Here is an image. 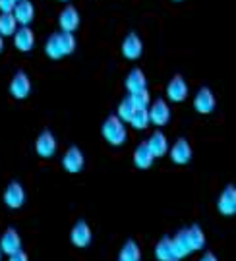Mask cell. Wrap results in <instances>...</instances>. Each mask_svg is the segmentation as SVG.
<instances>
[{"label": "cell", "instance_id": "obj_11", "mask_svg": "<svg viewBox=\"0 0 236 261\" xmlns=\"http://www.w3.org/2000/svg\"><path fill=\"white\" fill-rule=\"evenodd\" d=\"M169 153L172 163H176V165H188L190 161H192V155H194L192 145H190V141L186 138H178V140L174 141L172 147L169 149Z\"/></svg>", "mask_w": 236, "mask_h": 261}, {"label": "cell", "instance_id": "obj_14", "mask_svg": "<svg viewBox=\"0 0 236 261\" xmlns=\"http://www.w3.org/2000/svg\"><path fill=\"white\" fill-rule=\"evenodd\" d=\"M217 209L219 213L225 215V217H232L236 213V188L232 184H228L221 192V196L217 199Z\"/></svg>", "mask_w": 236, "mask_h": 261}, {"label": "cell", "instance_id": "obj_19", "mask_svg": "<svg viewBox=\"0 0 236 261\" xmlns=\"http://www.w3.org/2000/svg\"><path fill=\"white\" fill-rule=\"evenodd\" d=\"M145 143H147V147H149V151H151V155L155 159L165 157L169 153V140H167V136L161 130L153 132V136Z\"/></svg>", "mask_w": 236, "mask_h": 261}, {"label": "cell", "instance_id": "obj_30", "mask_svg": "<svg viewBox=\"0 0 236 261\" xmlns=\"http://www.w3.org/2000/svg\"><path fill=\"white\" fill-rule=\"evenodd\" d=\"M16 6V0H0V12L2 14H12Z\"/></svg>", "mask_w": 236, "mask_h": 261}, {"label": "cell", "instance_id": "obj_33", "mask_svg": "<svg viewBox=\"0 0 236 261\" xmlns=\"http://www.w3.org/2000/svg\"><path fill=\"white\" fill-rule=\"evenodd\" d=\"M2 50H4V37L0 35V53H2Z\"/></svg>", "mask_w": 236, "mask_h": 261}, {"label": "cell", "instance_id": "obj_18", "mask_svg": "<svg viewBox=\"0 0 236 261\" xmlns=\"http://www.w3.org/2000/svg\"><path fill=\"white\" fill-rule=\"evenodd\" d=\"M124 85H126V89H128V95L143 91V89L147 87V77H145L142 68H132L130 74L126 75V80H124Z\"/></svg>", "mask_w": 236, "mask_h": 261}, {"label": "cell", "instance_id": "obj_35", "mask_svg": "<svg viewBox=\"0 0 236 261\" xmlns=\"http://www.w3.org/2000/svg\"><path fill=\"white\" fill-rule=\"evenodd\" d=\"M172 2H182V0H172Z\"/></svg>", "mask_w": 236, "mask_h": 261}, {"label": "cell", "instance_id": "obj_2", "mask_svg": "<svg viewBox=\"0 0 236 261\" xmlns=\"http://www.w3.org/2000/svg\"><path fill=\"white\" fill-rule=\"evenodd\" d=\"M147 116H149V124L163 128V126H167V124L170 122L172 112H170L169 103L159 97V99H155V101L147 107Z\"/></svg>", "mask_w": 236, "mask_h": 261}, {"label": "cell", "instance_id": "obj_28", "mask_svg": "<svg viewBox=\"0 0 236 261\" xmlns=\"http://www.w3.org/2000/svg\"><path fill=\"white\" fill-rule=\"evenodd\" d=\"M130 97V101L132 105L136 107V111H142V109H147L149 105H151V95L147 89H143V91H138V93H132L128 95Z\"/></svg>", "mask_w": 236, "mask_h": 261}, {"label": "cell", "instance_id": "obj_4", "mask_svg": "<svg viewBox=\"0 0 236 261\" xmlns=\"http://www.w3.org/2000/svg\"><path fill=\"white\" fill-rule=\"evenodd\" d=\"M93 240V232H91V226L87 224V221L80 219L74 223L72 230H70V242L76 248H87Z\"/></svg>", "mask_w": 236, "mask_h": 261}, {"label": "cell", "instance_id": "obj_26", "mask_svg": "<svg viewBox=\"0 0 236 261\" xmlns=\"http://www.w3.org/2000/svg\"><path fill=\"white\" fill-rule=\"evenodd\" d=\"M134 112H136V107L132 105L130 97H124L122 101L118 103V109H116V118H118V120H122L124 124H126V122L132 120Z\"/></svg>", "mask_w": 236, "mask_h": 261}, {"label": "cell", "instance_id": "obj_22", "mask_svg": "<svg viewBox=\"0 0 236 261\" xmlns=\"http://www.w3.org/2000/svg\"><path fill=\"white\" fill-rule=\"evenodd\" d=\"M118 261H142V248L136 240H128L118 253Z\"/></svg>", "mask_w": 236, "mask_h": 261}, {"label": "cell", "instance_id": "obj_8", "mask_svg": "<svg viewBox=\"0 0 236 261\" xmlns=\"http://www.w3.org/2000/svg\"><path fill=\"white\" fill-rule=\"evenodd\" d=\"M80 23H82V16H80L76 6H72V4H68L66 8L60 12V16H58V28H60V31H64V33H74V31H77Z\"/></svg>", "mask_w": 236, "mask_h": 261}, {"label": "cell", "instance_id": "obj_38", "mask_svg": "<svg viewBox=\"0 0 236 261\" xmlns=\"http://www.w3.org/2000/svg\"><path fill=\"white\" fill-rule=\"evenodd\" d=\"M16 2H18V0H16Z\"/></svg>", "mask_w": 236, "mask_h": 261}, {"label": "cell", "instance_id": "obj_34", "mask_svg": "<svg viewBox=\"0 0 236 261\" xmlns=\"http://www.w3.org/2000/svg\"><path fill=\"white\" fill-rule=\"evenodd\" d=\"M2 255H4V253H2V252H0V261H2Z\"/></svg>", "mask_w": 236, "mask_h": 261}, {"label": "cell", "instance_id": "obj_31", "mask_svg": "<svg viewBox=\"0 0 236 261\" xmlns=\"http://www.w3.org/2000/svg\"><path fill=\"white\" fill-rule=\"evenodd\" d=\"M8 261H29V255L23 250H19V252L8 255Z\"/></svg>", "mask_w": 236, "mask_h": 261}, {"label": "cell", "instance_id": "obj_10", "mask_svg": "<svg viewBox=\"0 0 236 261\" xmlns=\"http://www.w3.org/2000/svg\"><path fill=\"white\" fill-rule=\"evenodd\" d=\"M10 95L14 97V99H25L29 97L31 93V80H29V75L25 72H21L19 70L18 74H14V77L10 80Z\"/></svg>", "mask_w": 236, "mask_h": 261}, {"label": "cell", "instance_id": "obj_5", "mask_svg": "<svg viewBox=\"0 0 236 261\" xmlns=\"http://www.w3.org/2000/svg\"><path fill=\"white\" fill-rule=\"evenodd\" d=\"M165 93H167L169 101H172V103H182V101H186V97H188V93H190L188 82L180 74L172 75V80H170L169 84H167V87H165Z\"/></svg>", "mask_w": 236, "mask_h": 261}, {"label": "cell", "instance_id": "obj_29", "mask_svg": "<svg viewBox=\"0 0 236 261\" xmlns=\"http://www.w3.org/2000/svg\"><path fill=\"white\" fill-rule=\"evenodd\" d=\"M134 130H145L149 126V116H147V109H142V111H136L132 116V120L128 122Z\"/></svg>", "mask_w": 236, "mask_h": 261}, {"label": "cell", "instance_id": "obj_20", "mask_svg": "<svg viewBox=\"0 0 236 261\" xmlns=\"http://www.w3.org/2000/svg\"><path fill=\"white\" fill-rule=\"evenodd\" d=\"M132 159H134V167L140 168V170H147V168L153 165V161H155V157L151 155V151H149L145 141H142V143L134 149Z\"/></svg>", "mask_w": 236, "mask_h": 261}, {"label": "cell", "instance_id": "obj_13", "mask_svg": "<svg viewBox=\"0 0 236 261\" xmlns=\"http://www.w3.org/2000/svg\"><path fill=\"white\" fill-rule=\"evenodd\" d=\"M14 18L18 21V25L21 28H29L31 21L35 19V6L31 0H18L16 6H14Z\"/></svg>", "mask_w": 236, "mask_h": 261}, {"label": "cell", "instance_id": "obj_17", "mask_svg": "<svg viewBox=\"0 0 236 261\" xmlns=\"http://www.w3.org/2000/svg\"><path fill=\"white\" fill-rule=\"evenodd\" d=\"M14 47L18 48L19 53H29L35 47V33L31 28H18V31L14 33Z\"/></svg>", "mask_w": 236, "mask_h": 261}, {"label": "cell", "instance_id": "obj_21", "mask_svg": "<svg viewBox=\"0 0 236 261\" xmlns=\"http://www.w3.org/2000/svg\"><path fill=\"white\" fill-rule=\"evenodd\" d=\"M186 236H188L192 252H199V250L205 248V242H207V240H205V232L201 230L199 224H192L190 228H186Z\"/></svg>", "mask_w": 236, "mask_h": 261}, {"label": "cell", "instance_id": "obj_27", "mask_svg": "<svg viewBox=\"0 0 236 261\" xmlns=\"http://www.w3.org/2000/svg\"><path fill=\"white\" fill-rule=\"evenodd\" d=\"M58 43H60V48H62V55L64 56H70L76 50V37H74V33L58 31Z\"/></svg>", "mask_w": 236, "mask_h": 261}, {"label": "cell", "instance_id": "obj_15", "mask_svg": "<svg viewBox=\"0 0 236 261\" xmlns=\"http://www.w3.org/2000/svg\"><path fill=\"white\" fill-rule=\"evenodd\" d=\"M21 250V236L16 228H6L0 236V252L12 255Z\"/></svg>", "mask_w": 236, "mask_h": 261}, {"label": "cell", "instance_id": "obj_9", "mask_svg": "<svg viewBox=\"0 0 236 261\" xmlns=\"http://www.w3.org/2000/svg\"><path fill=\"white\" fill-rule=\"evenodd\" d=\"M35 151L41 159H50L57 153V138L50 130H43L35 140Z\"/></svg>", "mask_w": 236, "mask_h": 261}, {"label": "cell", "instance_id": "obj_16", "mask_svg": "<svg viewBox=\"0 0 236 261\" xmlns=\"http://www.w3.org/2000/svg\"><path fill=\"white\" fill-rule=\"evenodd\" d=\"M170 248H172V255H174V259H184V257H188L192 252V248H190V242H188V236H186V228H182L178 232L174 234L172 238H170Z\"/></svg>", "mask_w": 236, "mask_h": 261}, {"label": "cell", "instance_id": "obj_37", "mask_svg": "<svg viewBox=\"0 0 236 261\" xmlns=\"http://www.w3.org/2000/svg\"><path fill=\"white\" fill-rule=\"evenodd\" d=\"M170 261H180V259H170Z\"/></svg>", "mask_w": 236, "mask_h": 261}, {"label": "cell", "instance_id": "obj_25", "mask_svg": "<svg viewBox=\"0 0 236 261\" xmlns=\"http://www.w3.org/2000/svg\"><path fill=\"white\" fill-rule=\"evenodd\" d=\"M45 55H47L50 60H60V58H64L62 48H60V43H58V31L53 33V35L47 39V43H45Z\"/></svg>", "mask_w": 236, "mask_h": 261}, {"label": "cell", "instance_id": "obj_32", "mask_svg": "<svg viewBox=\"0 0 236 261\" xmlns=\"http://www.w3.org/2000/svg\"><path fill=\"white\" fill-rule=\"evenodd\" d=\"M199 261H219L217 259V255L215 253H211V252H205L201 257H199Z\"/></svg>", "mask_w": 236, "mask_h": 261}, {"label": "cell", "instance_id": "obj_36", "mask_svg": "<svg viewBox=\"0 0 236 261\" xmlns=\"http://www.w3.org/2000/svg\"><path fill=\"white\" fill-rule=\"evenodd\" d=\"M60 2H70V0H60Z\"/></svg>", "mask_w": 236, "mask_h": 261}, {"label": "cell", "instance_id": "obj_7", "mask_svg": "<svg viewBox=\"0 0 236 261\" xmlns=\"http://www.w3.org/2000/svg\"><path fill=\"white\" fill-rule=\"evenodd\" d=\"M2 199H4L6 207H10V209H19L25 203V190H23V186L19 184L18 180H12L6 186V190H4Z\"/></svg>", "mask_w": 236, "mask_h": 261}, {"label": "cell", "instance_id": "obj_23", "mask_svg": "<svg viewBox=\"0 0 236 261\" xmlns=\"http://www.w3.org/2000/svg\"><path fill=\"white\" fill-rule=\"evenodd\" d=\"M18 31V21L14 18V14H0V35L2 37H14V33Z\"/></svg>", "mask_w": 236, "mask_h": 261}, {"label": "cell", "instance_id": "obj_12", "mask_svg": "<svg viewBox=\"0 0 236 261\" xmlns=\"http://www.w3.org/2000/svg\"><path fill=\"white\" fill-rule=\"evenodd\" d=\"M122 56L126 60H138L143 55V41L138 33H128L122 41Z\"/></svg>", "mask_w": 236, "mask_h": 261}, {"label": "cell", "instance_id": "obj_1", "mask_svg": "<svg viewBox=\"0 0 236 261\" xmlns=\"http://www.w3.org/2000/svg\"><path fill=\"white\" fill-rule=\"evenodd\" d=\"M101 136L113 147H120L128 140V130H126V124L116 118V114H111L104 118L103 126H101Z\"/></svg>", "mask_w": 236, "mask_h": 261}, {"label": "cell", "instance_id": "obj_24", "mask_svg": "<svg viewBox=\"0 0 236 261\" xmlns=\"http://www.w3.org/2000/svg\"><path fill=\"white\" fill-rule=\"evenodd\" d=\"M155 257H157V261L174 259L172 248H170V236H163L159 242H157V246H155Z\"/></svg>", "mask_w": 236, "mask_h": 261}, {"label": "cell", "instance_id": "obj_3", "mask_svg": "<svg viewBox=\"0 0 236 261\" xmlns=\"http://www.w3.org/2000/svg\"><path fill=\"white\" fill-rule=\"evenodd\" d=\"M84 165H85V157L84 153H82V149L77 145H70L64 151V155H62V167H64V170L70 172V174H77V172L84 170Z\"/></svg>", "mask_w": 236, "mask_h": 261}, {"label": "cell", "instance_id": "obj_6", "mask_svg": "<svg viewBox=\"0 0 236 261\" xmlns=\"http://www.w3.org/2000/svg\"><path fill=\"white\" fill-rule=\"evenodd\" d=\"M215 107H217V99H215L213 91L205 85L199 87L196 97H194V111L199 114H211L215 111Z\"/></svg>", "mask_w": 236, "mask_h": 261}]
</instances>
